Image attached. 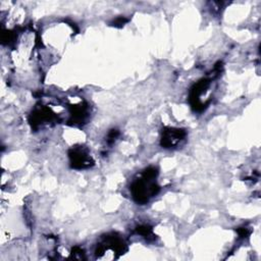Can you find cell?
<instances>
[{
	"label": "cell",
	"mask_w": 261,
	"mask_h": 261,
	"mask_svg": "<svg viewBox=\"0 0 261 261\" xmlns=\"http://www.w3.org/2000/svg\"><path fill=\"white\" fill-rule=\"evenodd\" d=\"M157 175L158 169L155 166H149L144 169L140 177L133 181L130 186V192L133 199L138 204L144 205L152 197L158 194L160 187L156 182Z\"/></svg>",
	"instance_id": "cell-1"
},
{
	"label": "cell",
	"mask_w": 261,
	"mask_h": 261,
	"mask_svg": "<svg viewBox=\"0 0 261 261\" xmlns=\"http://www.w3.org/2000/svg\"><path fill=\"white\" fill-rule=\"evenodd\" d=\"M109 250L112 251L113 256L115 258L123 254L127 250V248L123 239L117 233L112 232V233L106 234L103 238L102 242L97 245L96 254L98 257H100L102 254H104L106 251H109Z\"/></svg>",
	"instance_id": "cell-2"
},
{
	"label": "cell",
	"mask_w": 261,
	"mask_h": 261,
	"mask_svg": "<svg viewBox=\"0 0 261 261\" xmlns=\"http://www.w3.org/2000/svg\"><path fill=\"white\" fill-rule=\"evenodd\" d=\"M70 166L74 169H84L94 165V160L83 147H73L68 152Z\"/></svg>",
	"instance_id": "cell-3"
},
{
	"label": "cell",
	"mask_w": 261,
	"mask_h": 261,
	"mask_svg": "<svg viewBox=\"0 0 261 261\" xmlns=\"http://www.w3.org/2000/svg\"><path fill=\"white\" fill-rule=\"evenodd\" d=\"M186 130L177 127H164L161 136V146L166 149L177 147L186 138Z\"/></svg>",
	"instance_id": "cell-4"
},
{
	"label": "cell",
	"mask_w": 261,
	"mask_h": 261,
	"mask_svg": "<svg viewBox=\"0 0 261 261\" xmlns=\"http://www.w3.org/2000/svg\"><path fill=\"white\" fill-rule=\"evenodd\" d=\"M210 85V81L208 79H202L198 83H196L190 92V103L192 107L196 111H202L206 105L202 102L201 96L206 92Z\"/></svg>",
	"instance_id": "cell-5"
},
{
	"label": "cell",
	"mask_w": 261,
	"mask_h": 261,
	"mask_svg": "<svg viewBox=\"0 0 261 261\" xmlns=\"http://www.w3.org/2000/svg\"><path fill=\"white\" fill-rule=\"evenodd\" d=\"M55 114L46 106L37 107L30 115V123L33 128H38L43 123L51 122L53 119H55Z\"/></svg>",
	"instance_id": "cell-6"
},
{
	"label": "cell",
	"mask_w": 261,
	"mask_h": 261,
	"mask_svg": "<svg viewBox=\"0 0 261 261\" xmlns=\"http://www.w3.org/2000/svg\"><path fill=\"white\" fill-rule=\"evenodd\" d=\"M70 119L69 122L72 124H80L84 122L88 116L89 110L87 104H79V105H71L70 109Z\"/></svg>",
	"instance_id": "cell-7"
},
{
	"label": "cell",
	"mask_w": 261,
	"mask_h": 261,
	"mask_svg": "<svg viewBox=\"0 0 261 261\" xmlns=\"http://www.w3.org/2000/svg\"><path fill=\"white\" fill-rule=\"evenodd\" d=\"M136 232L148 240H153L154 239V234H153V230L152 227L148 224H141L139 226L136 227Z\"/></svg>",
	"instance_id": "cell-8"
},
{
	"label": "cell",
	"mask_w": 261,
	"mask_h": 261,
	"mask_svg": "<svg viewBox=\"0 0 261 261\" xmlns=\"http://www.w3.org/2000/svg\"><path fill=\"white\" fill-rule=\"evenodd\" d=\"M119 136V132L117 129H111L108 135H107V139H106V142L108 145H111L114 143V141L118 138Z\"/></svg>",
	"instance_id": "cell-9"
},
{
	"label": "cell",
	"mask_w": 261,
	"mask_h": 261,
	"mask_svg": "<svg viewBox=\"0 0 261 261\" xmlns=\"http://www.w3.org/2000/svg\"><path fill=\"white\" fill-rule=\"evenodd\" d=\"M128 21L127 18L125 17H122V16H119L117 18H115L112 22H111V25L113 27H116V28H121L124 23H126Z\"/></svg>",
	"instance_id": "cell-10"
},
{
	"label": "cell",
	"mask_w": 261,
	"mask_h": 261,
	"mask_svg": "<svg viewBox=\"0 0 261 261\" xmlns=\"http://www.w3.org/2000/svg\"><path fill=\"white\" fill-rule=\"evenodd\" d=\"M238 233H239V237L240 238H247L249 234H250V230L247 228V227H241V228H238Z\"/></svg>",
	"instance_id": "cell-11"
}]
</instances>
